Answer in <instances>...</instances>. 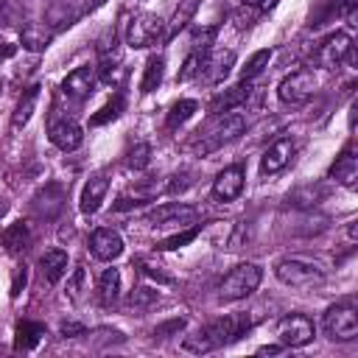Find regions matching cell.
Returning <instances> with one entry per match:
<instances>
[{"label":"cell","mask_w":358,"mask_h":358,"mask_svg":"<svg viewBox=\"0 0 358 358\" xmlns=\"http://www.w3.org/2000/svg\"><path fill=\"white\" fill-rule=\"evenodd\" d=\"M249 330H252L249 313H229V316H221V319L204 324V327L196 330L193 336H185V338H182V350H185V352H193V355L213 352V350H221V347L235 344V341L243 338Z\"/></svg>","instance_id":"6da1fadb"},{"label":"cell","mask_w":358,"mask_h":358,"mask_svg":"<svg viewBox=\"0 0 358 358\" xmlns=\"http://www.w3.org/2000/svg\"><path fill=\"white\" fill-rule=\"evenodd\" d=\"M243 131H246V115H243V112H238V109H232V112H221V115L215 117V123L199 137L196 151H199L201 157H207V154L218 151L221 145L238 140Z\"/></svg>","instance_id":"7a4b0ae2"},{"label":"cell","mask_w":358,"mask_h":358,"mask_svg":"<svg viewBox=\"0 0 358 358\" xmlns=\"http://www.w3.org/2000/svg\"><path fill=\"white\" fill-rule=\"evenodd\" d=\"M274 274L280 282L294 288H313L324 282V268L308 257H282L274 266Z\"/></svg>","instance_id":"3957f363"},{"label":"cell","mask_w":358,"mask_h":358,"mask_svg":"<svg viewBox=\"0 0 358 358\" xmlns=\"http://www.w3.org/2000/svg\"><path fill=\"white\" fill-rule=\"evenodd\" d=\"M260 280H263V268H260L257 263H241V266H235V268L221 280L218 296L227 299V302L243 299V296H249L252 291H257Z\"/></svg>","instance_id":"277c9868"},{"label":"cell","mask_w":358,"mask_h":358,"mask_svg":"<svg viewBox=\"0 0 358 358\" xmlns=\"http://www.w3.org/2000/svg\"><path fill=\"white\" fill-rule=\"evenodd\" d=\"M165 39V20L157 14H134L126 25V45L129 48H151Z\"/></svg>","instance_id":"5b68a950"},{"label":"cell","mask_w":358,"mask_h":358,"mask_svg":"<svg viewBox=\"0 0 358 358\" xmlns=\"http://www.w3.org/2000/svg\"><path fill=\"white\" fill-rule=\"evenodd\" d=\"M316 92V73L310 67H299L294 73H288L280 87H277V95L282 103H291V106H302L313 98Z\"/></svg>","instance_id":"8992f818"},{"label":"cell","mask_w":358,"mask_h":358,"mask_svg":"<svg viewBox=\"0 0 358 358\" xmlns=\"http://www.w3.org/2000/svg\"><path fill=\"white\" fill-rule=\"evenodd\" d=\"M322 327L333 341H352L358 336V313H355V308L350 302L333 305V308L324 310Z\"/></svg>","instance_id":"52a82bcc"},{"label":"cell","mask_w":358,"mask_h":358,"mask_svg":"<svg viewBox=\"0 0 358 358\" xmlns=\"http://www.w3.org/2000/svg\"><path fill=\"white\" fill-rule=\"evenodd\" d=\"M316 336V324L305 313H288L277 324V338L282 347H305Z\"/></svg>","instance_id":"ba28073f"},{"label":"cell","mask_w":358,"mask_h":358,"mask_svg":"<svg viewBox=\"0 0 358 358\" xmlns=\"http://www.w3.org/2000/svg\"><path fill=\"white\" fill-rule=\"evenodd\" d=\"M196 218H199L196 207L182 204V201H168V204L154 207L145 215V224H151V227H190Z\"/></svg>","instance_id":"9c48e42d"},{"label":"cell","mask_w":358,"mask_h":358,"mask_svg":"<svg viewBox=\"0 0 358 358\" xmlns=\"http://www.w3.org/2000/svg\"><path fill=\"white\" fill-rule=\"evenodd\" d=\"M350 50H352L350 36H347L344 31H336V34H327V36L319 42L313 59H316V64H322V67H327V70H336L344 59H350Z\"/></svg>","instance_id":"30bf717a"},{"label":"cell","mask_w":358,"mask_h":358,"mask_svg":"<svg viewBox=\"0 0 358 358\" xmlns=\"http://www.w3.org/2000/svg\"><path fill=\"white\" fill-rule=\"evenodd\" d=\"M95 84H98V73H95V67L81 64V67H76L73 73L64 76V81H62V92H64L70 101L81 103V101H87V98L95 92Z\"/></svg>","instance_id":"8fae6325"},{"label":"cell","mask_w":358,"mask_h":358,"mask_svg":"<svg viewBox=\"0 0 358 358\" xmlns=\"http://www.w3.org/2000/svg\"><path fill=\"white\" fill-rule=\"evenodd\" d=\"M48 137H50V143L59 148V151H76L81 143H84V131H81V126L73 120V117H50V123H48Z\"/></svg>","instance_id":"7c38bea8"},{"label":"cell","mask_w":358,"mask_h":358,"mask_svg":"<svg viewBox=\"0 0 358 358\" xmlns=\"http://www.w3.org/2000/svg\"><path fill=\"white\" fill-rule=\"evenodd\" d=\"M232 64H235L232 50H207L201 56V64H199V78L204 84H221L229 76Z\"/></svg>","instance_id":"4fadbf2b"},{"label":"cell","mask_w":358,"mask_h":358,"mask_svg":"<svg viewBox=\"0 0 358 358\" xmlns=\"http://www.w3.org/2000/svg\"><path fill=\"white\" fill-rule=\"evenodd\" d=\"M243 182H246V171L243 165H227L224 171L215 173L213 179V196L218 201H235L243 193Z\"/></svg>","instance_id":"5bb4252c"},{"label":"cell","mask_w":358,"mask_h":358,"mask_svg":"<svg viewBox=\"0 0 358 358\" xmlns=\"http://www.w3.org/2000/svg\"><path fill=\"white\" fill-rule=\"evenodd\" d=\"M291 157H294V140H291V137L274 140V143L263 151V157H260V173H263V176L280 173V171L291 162Z\"/></svg>","instance_id":"9a60e30c"},{"label":"cell","mask_w":358,"mask_h":358,"mask_svg":"<svg viewBox=\"0 0 358 358\" xmlns=\"http://www.w3.org/2000/svg\"><path fill=\"white\" fill-rule=\"evenodd\" d=\"M90 252H92L95 260L109 263V260H115V257L123 255V238H120L115 229L101 227V229H95V232L90 235Z\"/></svg>","instance_id":"2e32d148"},{"label":"cell","mask_w":358,"mask_h":358,"mask_svg":"<svg viewBox=\"0 0 358 358\" xmlns=\"http://www.w3.org/2000/svg\"><path fill=\"white\" fill-rule=\"evenodd\" d=\"M330 179H336L347 190H355V185H358V157H355V148L352 145H347L336 157V162L330 165Z\"/></svg>","instance_id":"e0dca14e"},{"label":"cell","mask_w":358,"mask_h":358,"mask_svg":"<svg viewBox=\"0 0 358 358\" xmlns=\"http://www.w3.org/2000/svg\"><path fill=\"white\" fill-rule=\"evenodd\" d=\"M252 95H255V87H252V81H238L235 87H229L227 92H221V95H215V101H213V112H232V109H241V106H246L249 101H252Z\"/></svg>","instance_id":"ac0fdd59"},{"label":"cell","mask_w":358,"mask_h":358,"mask_svg":"<svg viewBox=\"0 0 358 358\" xmlns=\"http://www.w3.org/2000/svg\"><path fill=\"white\" fill-rule=\"evenodd\" d=\"M106 190H109V179H106L103 173L92 176V179L84 185V190H81V204H78V207H81V213H84V215L98 213V210H101V204H103Z\"/></svg>","instance_id":"d6986e66"},{"label":"cell","mask_w":358,"mask_h":358,"mask_svg":"<svg viewBox=\"0 0 358 358\" xmlns=\"http://www.w3.org/2000/svg\"><path fill=\"white\" fill-rule=\"evenodd\" d=\"M39 268H42V277L48 282H59L67 274V252L64 249H48L39 257Z\"/></svg>","instance_id":"ffe728a7"},{"label":"cell","mask_w":358,"mask_h":358,"mask_svg":"<svg viewBox=\"0 0 358 358\" xmlns=\"http://www.w3.org/2000/svg\"><path fill=\"white\" fill-rule=\"evenodd\" d=\"M39 84H31L22 95H20V101H17V106H14V115H11V129H22L28 120H31V115H34V109H36V101H39Z\"/></svg>","instance_id":"44dd1931"},{"label":"cell","mask_w":358,"mask_h":358,"mask_svg":"<svg viewBox=\"0 0 358 358\" xmlns=\"http://www.w3.org/2000/svg\"><path fill=\"white\" fill-rule=\"evenodd\" d=\"M0 243H3L11 255L28 249V243H31V227H28L25 221H14L11 227H6V229L0 232Z\"/></svg>","instance_id":"7402d4cb"},{"label":"cell","mask_w":358,"mask_h":358,"mask_svg":"<svg viewBox=\"0 0 358 358\" xmlns=\"http://www.w3.org/2000/svg\"><path fill=\"white\" fill-rule=\"evenodd\" d=\"M120 294V271L117 268H103L98 277V302L103 308H112Z\"/></svg>","instance_id":"603a6c76"},{"label":"cell","mask_w":358,"mask_h":358,"mask_svg":"<svg viewBox=\"0 0 358 358\" xmlns=\"http://www.w3.org/2000/svg\"><path fill=\"white\" fill-rule=\"evenodd\" d=\"M50 39H53V34H50L45 25L28 22V25H22V28H20V42H22V48H25V50L39 53V50H45V48L50 45Z\"/></svg>","instance_id":"cb8c5ba5"},{"label":"cell","mask_w":358,"mask_h":358,"mask_svg":"<svg viewBox=\"0 0 358 358\" xmlns=\"http://www.w3.org/2000/svg\"><path fill=\"white\" fill-rule=\"evenodd\" d=\"M42 336H45V324L22 319L14 330V350H34L42 341Z\"/></svg>","instance_id":"d4e9b609"},{"label":"cell","mask_w":358,"mask_h":358,"mask_svg":"<svg viewBox=\"0 0 358 358\" xmlns=\"http://www.w3.org/2000/svg\"><path fill=\"white\" fill-rule=\"evenodd\" d=\"M162 76H165V59L162 56H151L143 67V78H140V92L148 95L154 92L159 84H162Z\"/></svg>","instance_id":"484cf974"},{"label":"cell","mask_w":358,"mask_h":358,"mask_svg":"<svg viewBox=\"0 0 358 358\" xmlns=\"http://www.w3.org/2000/svg\"><path fill=\"white\" fill-rule=\"evenodd\" d=\"M196 8H199V0H185L176 11H173V17H171V22L165 25V42H171L187 22H190V17L196 14Z\"/></svg>","instance_id":"4316f807"},{"label":"cell","mask_w":358,"mask_h":358,"mask_svg":"<svg viewBox=\"0 0 358 358\" xmlns=\"http://www.w3.org/2000/svg\"><path fill=\"white\" fill-rule=\"evenodd\" d=\"M196 112H199V103H196L193 98H182V101H176V103L171 106V112H168V117H165V126H168V129H179V126L187 123Z\"/></svg>","instance_id":"83f0119b"},{"label":"cell","mask_w":358,"mask_h":358,"mask_svg":"<svg viewBox=\"0 0 358 358\" xmlns=\"http://www.w3.org/2000/svg\"><path fill=\"white\" fill-rule=\"evenodd\" d=\"M157 302H159V291H157V288H148V285H137V288H131L129 296H126V305H129L131 310H148V308H154Z\"/></svg>","instance_id":"f1b7e54d"},{"label":"cell","mask_w":358,"mask_h":358,"mask_svg":"<svg viewBox=\"0 0 358 358\" xmlns=\"http://www.w3.org/2000/svg\"><path fill=\"white\" fill-rule=\"evenodd\" d=\"M268 62H271V48H263V50L252 53L249 62L241 67V81H255V78L268 67Z\"/></svg>","instance_id":"f546056e"},{"label":"cell","mask_w":358,"mask_h":358,"mask_svg":"<svg viewBox=\"0 0 358 358\" xmlns=\"http://www.w3.org/2000/svg\"><path fill=\"white\" fill-rule=\"evenodd\" d=\"M120 109H123V92H115V95L90 117V126H103V123L115 120V117L120 115Z\"/></svg>","instance_id":"4dcf8cb0"},{"label":"cell","mask_w":358,"mask_h":358,"mask_svg":"<svg viewBox=\"0 0 358 358\" xmlns=\"http://www.w3.org/2000/svg\"><path fill=\"white\" fill-rule=\"evenodd\" d=\"M215 36H218V25H196L193 31H190V42H193V50H199V53H207V50H213V45H215Z\"/></svg>","instance_id":"1f68e13d"},{"label":"cell","mask_w":358,"mask_h":358,"mask_svg":"<svg viewBox=\"0 0 358 358\" xmlns=\"http://www.w3.org/2000/svg\"><path fill=\"white\" fill-rule=\"evenodd\" d=\"M148 165H151V145L148 143H137L134 148H129V154H126L129 171H145Z\"/></svg>","instance_id":"d6a6232c"},{"label":"cell","mask_w":358,"mask_h":358,"mask_svg":"<svg viewBox=\"0 0 358 358\" xmlns=\"http://www.w3.org/2000/svg\"><path fill=\"white\" fill-rule=\"evenodd\" d=\"M199 227H187V229H182V232H176V235H171V238H165L157 249H162V252H171V249H179V246H185V243H190V241H196L199 238Z\"/></svg>","instance_id":"836d02e7"},{"label":"cell","mask_w":358,"mask_h":358,"mask_svg":"<svg viewBox=\"0 0 358 358\" xmlns=\"http://www.w3.org/2000/svg\"><path fill=\"white\" fill-rule=\"evenodd\" d=\"M201 56H204V53H199V50H190V53H187V59H185V64H182V70H179V81H190V78L199 76Z\"/></svg>","instance_id":"e575fe53"},{"label":"cell","mask_w":358,"mask_h":358,"mask_svg":"<svg viewBox=\"0 0 358 358\" xmlns=\"http://www.w3.org/2000/svg\"><path fill=\"white\" fill-rule=\"evenodd\" d=\"M84 280H87V271H84V268H76V271H73V277L67 280V299H70V302H81Z\"/></svg>","instance_id":"d590c367"},{"label":"cell","mask_w":358,"mask_h":358,"mask_svg":"<svg viewBox=\"0 0 358 358\" xmlns=\"http://www.w3.org/2000/svg\"><path fill=\"white\" fill-rule=\"evenodd\" d=\"M185 324H187V319H185V316L168 319V322H162V324H157V327H154V336H159V338H168V336H179V333L185 330Z\"/></svg>","instance_id":"8d00e7d4"},{"label":"cell","mask_w":358,"mask_h":358,"mask_svg":"<svg viewBox=\"0 0 358 358\" xmlns=\"http://www.w3.org/2000/svg\"><path fill=\"white\" fill-rule=\"evenodd\" d=\"M84 333H87V327H84L81 322L67 319V322L59 324V336H62V338H76V336H84Z\"/></svg>","instance_id":"74e56055"},{"label":"cell","mask_w":358,"mask_h":358,"mask_svg":"<svg viewBox=\"0 0 358 358\" xmlns=\"http://www.w3.org/2000/svg\"><path fill=\"white\" fill-rule=\"evenodd\" d=\"M151 199L148 196H120L117 201H115V210H131V207H143V204H148Z\"/></svg>","instance_id":"f35d334b"},{"label":"cell","mask_w":358,"mask_h":358,"mask_svg":"<svg viewBox=\"0 0 358 358\" xmlns=\"http://www.w3.org/2000/svg\"><path fill=\"white\" fill-rule=\"evenodd\" d=\"M187 187H190V176H187V173H182V176L176 173V176H171V182H168L165 190H168V193H182V190H187Z\"/></svg>","instance_id":"ab89813d"},{"label":"cell","mask_w":358,"mask_h":358,"mask_svg":"<svg viewBox=\"0 0 358 358\" xmlns=\"http://www.w3.org/2000/svg\"><path fill=\"white\" fill-rule=\"evenodd\" d=\"M252 20H255L252 6H243V8L235 14V25H238V28H249V25H252Z\"/></svg>","instance_id":"60d3db41"},{"label":"cell","mask_w":358,"mask_h":358,"mask_svg":"<svg viewBox=\"0 0 358 358\" xmlns=\"http://www.w3.org/2000/svg\"><path fill=\"white\" fill-rule=\"evenodd\" d=\"M25 280H28V271H25V266H22V268H17V271H14V282H11V296H20V288L25 285Z\"/></svg>","instance_id":"b9f144b4"},{"label":"cell","mask_w":358,"mask_h":358,"mask_svg":"<svg viewBox=\"0 0 358 358\" xmlns=\"http://www.w3.org/2000/svg\"><path fill=\"white\" fill-rule=\"evenodd\" d=\"M355 6H358V0H338V14L352 20L355 17Z\"/></svg>","instance_id":"7bdbcfd3"},{"label":"cell","mask_w":358,"mask_h":358,"mask_svg":"<svg viewBox=\"0 0 358 358\" xmlns=\"http://www.w3.org/2000/svg\"><path fill=\"white\" fill-rule=\"evenodd\" d=\"M143 274H148V277H154V280H159V282H171V277H168V274H162L159 268L145 266V263H143Z\"/></svg>","instance_id":"ee69618b"},{"label":"cell","mask_w":358,"mask_h":358,"mask_svg":"<svg viewBox=\"0 0 358 358\" xmlns=\"http://www.w3.org/2000/svg\"><path fill=\"white\" fill-rule=\"evenodd\" d=\"M14 53H17V45H11V42H0V62L11 59Z\"/></svg>","instance_id":"f6af8a7d"},{"label":"cell","mask_w":358,"mask_h":358,"mask_svg":"<svg viewBox=\"0 0 358 358\" xmlns=\"http://www.w3.org/2000/svg\"><path fill=\"white\" fill-rule=\"evenodd\" d=\"M280 350H282V344H266V347L257 350V355H277Z\"/></svg>","instance_id":"bcb514c9"},{"label":"cell","mask_w":358,"mask_h":358,"mask_svg":"<svg viewBox=\"0 0 358 358\" xmlns=\"http://www.w3.org/2000/svg\"><path fill=\"white\" fill-rule=\"evenodd\" d=\"M277 3H280V0H257V8H260V11H274Z\"/></svg>","instance_id":"7dc6e473"},{"label":"cell","mask_w":358,"mask_h":358,"mask_svg":"<svg viewBox=\"0 0 358 358\" xmlns=\"http://www.w3.org/2000/svg\"><path fill=\"white\" fill-rule=\"evenodd\" d=\"M347 238H350V241H355V238H358V229H355V221H350V227H347Z\"/></svg>","instance_id":"c3c4849f"},{"label":"cell","mask_w":358,"mask_h":358,"mask_svg":"<svg viewBox=\"0 0 358 358\" xmlns=\"http://www.w3.org/2000/svg\"><path fill=\"white\" fill-rule=\"evenodd\" d=\"M352 129H355V103L350 106V131H352Z\"/></svg>","instance_id":"681fc988"}]
</instances>
